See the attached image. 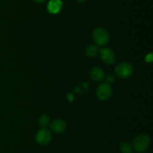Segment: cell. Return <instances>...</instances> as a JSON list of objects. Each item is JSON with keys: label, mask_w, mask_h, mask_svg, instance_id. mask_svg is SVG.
Returning a JSON list of instances; mask_svg holds the SVG:
<instances>
[{"label": "cell", "mask_w": 153, "mask_h": 153, "mask_svg": "<svg viewBox=\"0 0 153 153\" xmlns=\"http://www.w3.org/2000/svg\"><path fill=\"white\" fill-rule=\"evenodd\" d=\"M97 95L101 100H107L111 97L112 88L110 84L106 82L101 83L97 89Z\"/></svg>", "instance_id": "4"}, {"label": "cell", "mask_w": 153, "mask_h": 153, "mask_svg": "<svg viewBox=\"0 0 153 153\" xmlns=\"http://www.w3.org/2000/svg\"><path fill=\"white\" fill-rule=\"evenodd\" d=\"M76 1H77L78 2H84L86 1V0H76Z\"/></svg>", "instance_id": "15"}, {"label": "cell", "mask_w": 153, "mask_h": 153, "mask_svg": "<svg viewBox=\"0 0 153 153\" xmlns=\"http://www.w3.org/2000/svg\"><path fill=\"white\" fill-rule=\"evenodd\" d=\"M93 39L97 46H105L110 41V34L105 28H97L93 32Z\"/></svg>", "instance_id": "1"}, {"label": "cell", "mask_w": 153, "mask_h": 153, "mask_svg": "<svg viewBox=\"0 0 153 153\" xmlns=\"http://www.w3.org/2000/svg\"><path fill=\"white\" fill-rule=\"evenodd\" d=\"M62 7L61 0H50L48 4V10L52 14H57L60 11Z\"/></svg>", "instance_id": "9"}, {"label": "cell", "mask_w": 153, "mask_h": 153, "mask_svg": "<svg viewBox=\"0 0 153 153\" xmlns=\"http://www.w3.org/2000/svg\"><path fill=\"white\" fill-rule=\"evenodd\" d=\"M50 128L54 133H62L67 128V124L62 119H55L50 124Z\"/></svg>", "instance_id": "7"}, {"label": "cell", "mask_w": 153, "mask_h": 153, "mask_svg": "<svg viewBox=\"0 0 153 153\" xmlns=\"http://www.w3.org/2000/svg\"><path fill=\"white\" fill-rule=\"evenodd\" d=\"M90 75L93 80L96 82H101L105 79V72L100 67H94L90 71Z\"/></svg>", "instance_id": "8"}, {"label": "cell", "mask_w": 153, "mask_h": 153, "mask_svg": "<svg viewBox=\"0 0 153 153\" xmlns=\"http://www.w3.org/2000/svg\"><path fill=\"white\" fill-rule=\"evenodd\" d=\"M52 140V134L46 128L38 130L36 134V141L40 145H47Z\"/></svg>", "instance_id": "6"}, {"label": "cell", "mask_w": 153, "mask_h": 153, "mask_svg": "<svg viewBox=\"0 0 153 153\" xmlns=\"http://www.w3.org/2000/svg\"><path fill=\"white\" fill-rule=\"evenodd\" d=\"M38 122L40 126H42V127L43 128H46V126L49 125V123H50V118H49V116L46 115V114H43V115L39 118Z\"/></svg>", "instance_id": "12"}, {"label": "cell", "mask_w": 153, "mask_h": 153, "mask_svg": "<svg viewBox=\"0 0 153 153\" xmlns=\"http://www.w3.org/2000/svg\"><path fill=\"white\" fill-rule=\"evenodd\" d=\"M121 153H132L133 147L128 142H122L120 145Z\"/></svg>", "instance_id": "11"}, {"label": "cell", "mask_w": 153, "mask_h": 153, "mask_svg": "<svg viewBox=\"0 0 153 153\" xmlns=\"http://www.w3.org/2000/svg\"><path fill=\"white\" fill-rule=\"evenodd\" d=\"M100 56L102 61L106 64H112L115 62L116 56L114 52L110 48H102L100 50Z\"/></svg>", "instance_id": "5"}, {"label": "cell", "mask_w": 153, "mask_h": 153, "mask_svg": "<svg viewBox=\"0 0 153 153\" xmlns=\"http://www.w3.org/2000/svg\"><path fill=\"white\" fill-rule=\"evenodd\" d=\"M150 144V137L146 134H141L136 136L133 142V148L135 151L141 152L148 148Z\"/></svg>", "instance_id": "2"}, {"label": "cell", "mask_w": 153, "mask_h": 153, "mask_svg": "<svg viewBox=\"0 0 153 153\" xmlns=\"http://www.w3.org/2000/svg\"><path fill=\"white\" fill-rule=\"evenodd\" d=\"M105 81H106V83L108 84H112L115 81V78L113 75H108V76H106L105 78Z\"/></svg>", "instance_id": "13"}, {"label": "cell", "mask_w": 153, "mask_h": 153, "mask_svg": "<svg viewBox=\"0 0 153 153\" xmlns=\"http://www.w3.org/2000/svg\"><path fill=\"white\" fill-rule=\"evenodd\" d=\"M34 1L37 3H43V2H44L46 0H34Z\"/></svg>", "instance_id": "14"}, {"label": "cell", "mask_w": 153, "mask_h": 153, "mask_svg": "<svg viewBox=\"0 0 153 153\" xmlns=\"http://www.w3.org/2000/svg\"><path fill=\"white\" fill-rule=\"evenodd\" d=\"M100 48L97 44H91L87 46L86 48V56L89 58H94L97 56L100 52Z\"/></svg>", "instance_id": "10"}, {"label": "cell", "mask_w": 153, "mask_h": 153, "mask_svg": "<svg viewBox=\"0 0 153 153\" xmlns=\"http://www.w3.org/2000/svg\"><path fill=\"white\" fill-rule=\"evenodd\" d=\"M132 65L128 62H121L115 68V74L120 78H127L133 73Z\"/></svg>", "instance_id": "3"}]
</instances>
